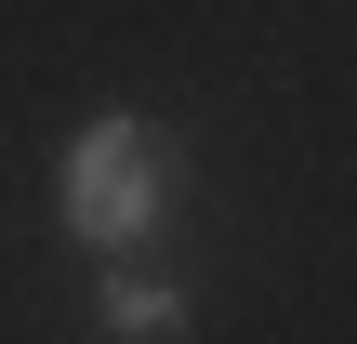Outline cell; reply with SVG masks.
<instances>
[{
	"label": "cell",
	"mask_w": 357,
	"mask_h": 344,
	"mask_svg": "<svg viewBox=\"0 0 357 344\" xmlns=\"http://www.w3.org/2000/svg\"><path fill=\"white\" fill-rule=\"evenodd\" d=\"M53 212H66V239H93V252H146L159 212H172V146H159L132 106L79 119V146L53 159Z\"/></svg>",
	"instance_id": "obj_1"
},
{
	"label": "cell",
	"mask_w": 357,
	"mask_h": 344,
	"mask_svg": "<svg viewBox=\"0 0 357 344\" xmlns=\"http://www.w3.org/2000/svg\"><path fill=\"white\" fill-rule=\"evenodd\" d=\"M106 331H119V344H172V331H185V292L146 278V265H106Z\"/></svg>",
	"instance_id": "obj_2"
}]
</instances>
